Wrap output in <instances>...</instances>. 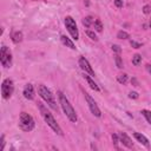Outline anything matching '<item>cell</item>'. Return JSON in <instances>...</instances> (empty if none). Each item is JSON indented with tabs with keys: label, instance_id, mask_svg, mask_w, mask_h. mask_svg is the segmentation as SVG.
Instances as JSON below:
<instances>
[{
	"label": "cell",
	"instance_id": "obj_1",
	"mask_svg": "<svg viewBox=\"0 0 151 151\" xmlns=\"http://www.w3.org/2000/svg\"><path fill=\"white\" fill-rule=\"evenodd\" d=\"M38 109H39V111H40V113H41V116H42V118H44V120L47 123V125L57 133V134H59V136H63L64 134V132H63V130H61V127L59 126V124L57 123V120L54 119V117L52 116V113L45 107V105L44 104H41V103H38Z\"/></svg>",
	"mask_w": 151,
	"mask_h": 151
},
{
	"label": "cell",
	"instance_id": "obj_2",
	"mask_svg": "<svg viewBox=\"0 0 151 151\" xmlns=\"http://www.w3.org/2000/svg\"><path fill=\"white\" fill-rule=\"evenodd\" d=\"M58 98H59V103L61 105V109H63L64 113L66 114V117L68 118V120L72 122V123H76L77 119H78L77 113H76L74 109L72 107L71 103L68 101V99L66 98V96L63 92H58Z\"/></svg>",
	"mask_w": 151,
	"mask_h": 151
},
{
	"label": "cell",
	"instance_id": "obj_3",
	"mask_svg": "<svg viewBox=\"0 0 151 151\" xmlns=\"http://www.w3.org/2000/svg\"><path fill=\"white\" fill-rule=\"evenodd\" d=\"M38 93H39V96H40L53 110H58L57 101H55V99H54V94L51 92V90H48L45 85H39V86H38Z\"/></svg>",
	"mask_w": 151,
	"mask_h": 151
},
{
	"label": "cell",
	"instance_id": "obj_4",
	"mask_svg": "<svg viewBox=\"0 0 151 151\" xmlns=\"http://www.w3.org/2000/svg\"><path fill=\"white\" fill-rule=\"evenodd\" d=\"M19 127L25 131V132H29L34 129V119L32 118L31 114L26 113V112H21L20 117H19V123H18Z\"/></svg>",
	"mask_w": 151,
	"mask_h": 151
},
{
	"label": "cell",
	"instance_id": "obj_5",
	"mask_svg": "<svg viewBox=\"0 0 151 151\" xmlns=\"http://www.w3.org/2000/svg\"><path fill=\"white\" fill-rule=\"evenodd\" d=\"M65 26L68 31V33L71 34V37L74 39V40H78L79 38V32H78V27H77V24L74 21V19L72 17H66L65 18Z\"/></svg>",
	"mask_w": 151,
	"mask_h": 151
},
{
	"label": "cell",
	"instance_id": "obj_6",
	"mask_svg": "<svg viewBox=\"0 0 151 151\" xmlns=\"http://www.w3.org/2000/svg\"><path fill=\"white\" fill-rule=\"evenodd\" d=\"M0 61H1V64H2V66L5 68L11 67V65H12V54H11L9 50L6 46H2L1 47V51H0Z\"/></svg>",
	"mask_w": 151,
	"mask_h": 151
},
{
	"label": "cell",
	"instance_id": "obj_7",
	"mask_svg": "<svg viewBox=\"0 0 151 151\" xmlns=\"http://www.w3.org/2000/svg\"><path fill=\"white\" fill-rule=\"evenodd\" d=\"M13 91H14V84H13V81L11 79H8V78L5 79L2 81V84H1V94H2V97L5 99H8L12 96Z\"/></svg>",
	"mask_w": 151,
	"mask_h": 151
},
{
	"label": "cell",
	"instance_id": "obj_8",
	"mask_svg": "<svg viewBox=\"0 0 151 151\" xmlns=\"http://www.w3.org/2000/svg\"><path fill=\"white\" fill-rule=\"evenodd\" d=\"M84 96H85V99H86V103H87V105H88V109H90V111H91V113L93 114V116H96V117H100L101 116V112H100V110H99V107H98V105H97V103L94 101V99L88 94V93H84Z\"/></svg>",
	"mask_w": 151,
	"mask_h": 151
},
{
	"label": "cell",
	"instance_id": "obj_9",
	"mask_svg": "<svg viewBox=\"0 0 151 151\" xmlns=\"http://www.w3.org/2000/svg\"><path fill=\"white\" fill-rule=\"evenodd\" d=\"M79 66L83 71H85V73H88L90 76H94V71L92 70L90 63L87 61V59L85 57H80L79 58Z\"/></svg>",
	"mask_w": 151,
	"mask_h": 151
},
{
	"label": "cell",
	"instance_id": "obj_10",
	"mask_svg": "<svg viewBox=\"0 0 151 151\" xmlns=\"http://www.w3.org/2000/svg\"><path fill=\"white\" fill-rule=\"evenodd\" d=\"M24 97L28 100H32L34 98V88H33V85L32 84H27L25 85L24 87V92H22Z\"/></svg>",
	"mask_w": 151,
	"mask_h": 151
},
{
	"label": "cell",
	"instance_id": "obj_11",
	"mask_svg": "<svg viewBox=\"0 0 151 151\" xmlns=\"http://www.w3.org/2000/svg\"><path fill=\"white\" fill-rule=\"evenodd\" d=\"M119 140L123 143V145H125V146L129 147V149H131V147L133 146V143H132L131 138H130L125 132H120V133H119Z\"/></svg>",
	"mask_w": 151,
	"mask_h": 151
},
{
	"label": "cell",
	"instance_id": "obj_12",
	"mask_svg": "<svg viewBox=\"0 0 151 151\" xmlns=\"http://www.w3.org/2000/svg\"><path fill=\"white\" fill-rule=\"evenodd\" d=\"M133 136H134V138H136L140 144H143V145H145V146H149V140H147V138H146L144 134H142V133H139V132H134Z\"/></svg>",
	"mask_w": 151,
	"mask_h": 151
},
{
	"label": "cell",
	"instance_id": "obj_13",
	"mask_svg": "<svg viewBox=\"0 0 151 151\" xmlns=\"http://www.w3.org/2000/svg\"><path fill=\"white\" fill-rule=\"evenodd\" d=\"M60 40H61V42H63L66 47H70L71 50H76V46H74L73 41H72L70 38H67L66 35H61V37H60Z\"/></svg>",
	"mask_w": 151,
	"mask_h": 151
},
{
	"label": "cell",
	"instance_id": "obj_14",
	"mask_svg": "<svg viewBox=\"0 0 151 151\" xmlns=\"http://www.w3.org/2000/svg\"><path fill=\"white\" fill-rule=\"evenodd\" d=\"M84 78H85V80L87 81V84L90 85V87H91L92 90H94L96 92H98V91H99V87H98V85H97V84H96V83L93 81V79H92V78H91L90 76L85 74V76H84Z\"/></svg>",
	"mask_w": 151,
	"mask_h": 151
},
{
	"label": "cell",
	"instance_id": "obj_15",
	"mask_svg": "<svg viewBox=\"0 0 151 151\" xmlns=\"http://www.w3.org/2000/svg\"><path fill=\"white\" fill-rule=\"evenodd\" d=\"M11 38H12V41L13 42L18 44V42H20L22 40V33L20 31H15V32H13L11 34Z\"/></svg>",
	"mask_w": 151,
	"mask_h": 151
},
{
	"label": "cell",
	"instance_id": "obj_16",
	"mask_svg": "<svg viewBox=\"0 0 151 151\" xmlns=\"http://www.w3.org/2000/svg\"><path fill=\"white\" fill-rule=\"evenodd\" d=\"M81 22H83V25H84L85 27H90L91 24H93L94 21H93V18L88 15V17H85V18L81 20Z\"/></svg>",
	"mask_w": 151,
	"mask_h": 151
},
{
	"label": "cell",
	"instance_id": "obj_17",
	"mask_svg": "<svg viewBox=\"0 0 151 151\" xmlns=\"http://www.w3.org/2000/svg\"><path fill=\"white\" fill-rule=\"evenodd\" d=\"M114 61H116V66H117L118 68H123V67H124V65H123V59L120 58L119 54H116V55H114Z\"/></svg>",
	"mask_w": 151,
	"mask_h": 151
},
{
	"label": "cell",
	"instance_id": "obj_18",
	"mask_svg": "<svg viewBox=\"0 0 151 151\" xmlns=\"http://www.w3.org/2000/svg\"><path fill=\"white\" fill-rule=\"evenodd\" d=\"M93 26H94V29H96L97 32H101V31H103V24H101V21H100L99 19L94 20Z\"/></svg>",
	"mask_w": 151,
	"mask_h": 151
},
{
	"label": "cell",
	"instance_id": "obj_19",
	"mask_svg": "<svg viewBox=\"0 0 151 151\" xmlns=\"http://www.w3.org/2000/svg\"><path fill=\"white\" fill-rule=\"evenodd\" d=\"M140 63H142V55H140V54H134V55L132 57V64H133L134 66H138Z\"/></svg>",
	"mask_w": 151,
	"mask_h": 151
},
{
	"label": "cell",
	"instance_id": "obj_20",
	"mask_svg": "<svg viewBox=\"0 0 151 151\" xmlns=\"http://www.w3.org/2000/svg\"><path fill=\"white\" fill-rule=\"evenodd\" d=\"M117 38L118 39H129L130 38V34L127 32H125V31H119L117 33Z\"/></svg>",
	"mask_w": 151,
	"mask_h": 151
},
{
	"label": "cell",
	"instance_id": "obj_21",
	"mask_svg": "<svg viewBox=\"0 0 151 151\" xmlns=\"http://www.w3.org/2000/svg\"><path fill=\"white\" fill-rule=\"evenodd\" d=\"M144 117H145V119L147 120V123H150L151 124V111H149V110H142V112H140Z\"/></svg>",
	"mask_w": 151,
	"mask_h": 151
},
{
	"label": "cell",
	"instance_id": "obj_22",
	"mask_svg": "<svg viewBox=\"0 0 151 151\" xmlns=\"http://www.w3.org/2000/svg\"><path fill=\"white\" fill-rule=\"evenodd\" d=\"M117 80H118V83H120V84H125V83L127 81V74H125V73L119 74V76L117 77Z\"/></svg>",
	"mask_w": 151,
	"mask_h": 151
},
{
	"label": "cell",
	"instance_id": "obj_23",
	"mask_svg": "<svg viewBox=\"0 0 151 151\" xmlns=\"http://www.w3.org/2000/svg\"><path fill=\"white\" fill-rule=\"evenodd\" d=\"M112 142H113V144H114L116 149H118V143L120 142V140H119V134L113 133V134H112Z\"/></svg>",
	"mask_w": 151,
	"mask_h": 151
},
{
	"label": "cell",
	"instance_id": "obj_24",
	"mask_svg": "<svg viewBox=\"0 0 151 151\" xmlns=\"http://www.w3.org/2000/svg\"><path fill=\"white\" fill-rule=\"evenodd\" d=\"M86 34H87V37H88L90 39H92V40H94V41L98 40V38H97V35H96L94 32H92V31H86Z\"/></svg>",
	"mask_w": 151,
	"mask_h": 151
},
{
	"label": "cell",
	"instance_id": "obj_25",
	"mask_svg": "<svg viewBox=\"0 0 151 151\" xmlns=\"http://www.w3.org/2000/svg\"><path fill=\"white\" fill-rule=\"evenodd\" d=\"M130 45H131L133 48H140V47H142V44H139V42H137V41H134V40H130Z\"/></svg>",
	"mask_w": 151,
	"mask_h": 151
},
{
	"label": "cell",
	"instance_id": "obj_26",
	"mask_svg": "<svg viewBox=\"0 0 151 151\" xmlns=\"http://www.w3.org/2000/svg\"><path fill=\"white\" fill-rule=\"evenodd\" d=\"M143 12H144V14H149L151 12V6L150 5H145L143 7Z\"/></svg>",
	"mask_w": 151,
	"mask_h": 151
},
{
	"label": "cell",
	"instance_id": "obj_27",
	"mask_svg": "<svg viewBox=\"0 0 151 151\" xmlns=\"http://www.w3.org/2000/svg\"><path fill=\"white\" fill-rule=\"evenodd\" d=\"M112 51H114L117 54H119V53L122 52V48H120V46H118V45H112Z\"/></svg>",
	"mask_w": 151,
	"mask_h": 151
},
{
	"label": "cell",
	"instance_id": "obj_28",
	"mask_svg": "<svg viewBox=\"0 0 151 151\" xmlns=\"http://www.w3.org/2000/svg\"><path fill=\"white\" fill-rule=\"evenodd\" d=\"M0 142H1V144H0V150L2 151V150H4V145H5V136H4V134L1 136V138H0Z\"/></svg>",
	"mask_w": 151,
	"mask_h": 151
},
{
	"label": "cell",
	"instance_id": "obj_29",
	"mask_svg": "<svg viewBox=\"0 0 151 151\" xmlns=\"http://www.w3.org/2000/svg\"><path fill=\"white\" fill-rule=\"evenodd\" d=\"M129 97L132 98V99H137L138 98V93L137 92H130L129 93Z\"/></svg>",
	"mask_w": 151,
	"mask_h": 151
},
{
	"label": "cell",
	"instance_id": "obj_30",
	"mask_svg": "<svg viewBox=\"0 0 151 151\" xmlns=\"http://www.w3.org/2000/svg\"><path fill=\"white\" fill-rule=\"evenodd\" d=\"M114 5L120 8V7H123V1L122 0H114Z\"/></svg>",
	"mask_w": 151,
	"mask_h": 151
},
{
	"label": "cell",
	"instance_id": "obj_31",
	"mask_svg": "<svg viewBox=\"0 0 151 151\" xmlns=\"http://www.w3.org/2000/svg\"><path fill=\"white\" fill-rule=\"evenodd\" d=\"M131 83H132L133 86H138V81H137L136 78H132V79H131Z\"/></svg>",
	"mask_w": 151,
	"mask_h": 151
},
{
	"label": "cell",
	"instance_id": "obj_32",
	"mask_svg": "<svg viewBox=\"0 0 151 151\" xmlns=\"http://www.w3.org/2000/svg\"><path fill=\"white\" fill-rule=\"evenodd\" d=\"M146 71L151 74V64H147V65H146Z\"/></svg>",
	"mask_w": 151,
	"mask_h": 151
},
{
	"label": "cell",
	"instance_id": "obj_33",
	"mask_svg": "<svg viewBox=\"0 0 151 151\" xmlns=\"http://www.w3.org/2000/svg\"><path fill=\"white\" fill-rule=\"evenodd\" d=\"M150 28H151V20H150Z\"/></svg>",
	"mask_w": 151,
	"mask_h": 151
}]
</instances>
